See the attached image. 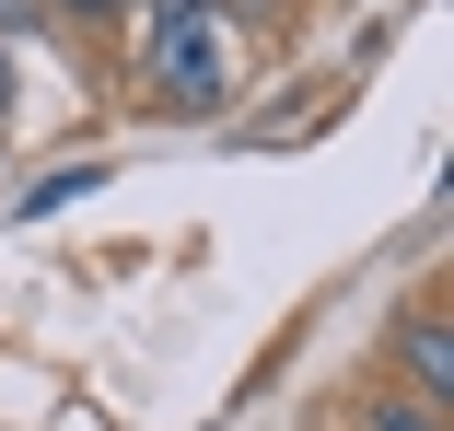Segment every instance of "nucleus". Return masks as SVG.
<instances>
[{
    "label": "nucleus",
    "instance_id": "1",
    "mask_svg": "<svg viewBox=\"0 0 454 431\" xmlns=\"http://www.w3.org/2000/svg\"><path fill=\"white\" fill-rule=\"evenodd\" d=\"M140 82L163 117H222L233 94V24L210 12V0H140Z\"/></svg>",
    "mask_w": 454,
    "mask_h": 431
},
{
    "label": "nucleus",
    "instance_id": "3",
    "mask_svg": "<svg viewBox=\"0 0 454 431\" xmlns=\"http://www.w3.org/2000/svg\"><path fill=\"white\" fill-rule=\"evenodd\" d=\"M82 187H106V152H94V163H59V176H35V187H24V222H47V210H70Z\"/></svg>",
    "mask_w": 454,
    "mask_h": 431
},
{
    "label": "nucleus",
    "instance_id": "5",
    "mask_svg": "<svg viewBox=\"0 0 454 431\" xmlns=\"http://www.w3.org/2000/svg\"><path fill=\"white\" fill-rule=\"evenodd\" d=\"M47 12H59V24H94V35H106V24H129V0H47Z\"/></svg>",
    "mask_w": 454,
    "mask_h": 431
},
{
    "label": "nucleus",
    "instance_id": "4",
    "mask_svg": "<svg viewBox=\"0 0 454 431\" xmlns=\"http://www.w3.org/2000/svg\"><path fill=\"white\" fill-rule=\"evenodd\" d=\"M373 431H454V408H431V396H373Z\"/></svg>",
    "mask_w": 454,
    "mask_h": 431
},
{
    "label": "nucleus",
    "instance_id": "2",
    "mask_svg": "<svg viewBox=\"0 0 454 431\" xmlns=\"http://www.w3.org/2000/svg\"><path fill=\"white\" fill-rule=\"evenodd\" d=\"M396 373H408V396L454 408V326H442V303H408L396 315Z\"/></svg>",
    "mask_w": 454,
    "mask_h": 431
}]
</instances>
